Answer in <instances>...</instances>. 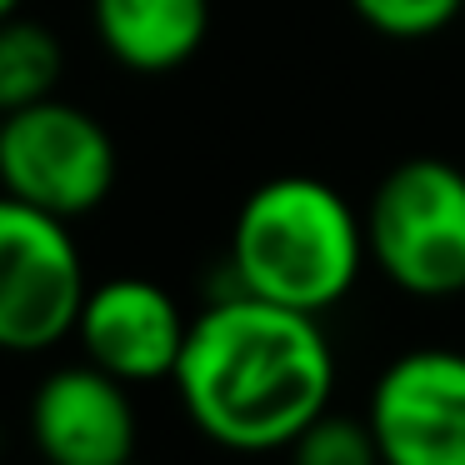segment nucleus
<instances>
[{"label":"nucleus","mask_w":465,"mask_h":465,"mask_svg":"<svg viewBox=\"0 0 465 465\" xmlns=\"http://www.w3.org/2000/svg\"><path fill=\"white\" fill-rule=\"evenodd\" d=\"M181 411L211 445L275 455L335 395V351L321 315L225 291L191 315L171 375Z\"/></svg>","instance_id":"nucleus-1"},{"label":"nucleus","mask_w":465,"mask_h":465,"mask_svg":"<svg viewBox=\"0 0 465 465\" xmlns=\"http://www.w3.org/2000/svg\"><path fill=\"white\" fill-rule=\"evenodd\" d=\"M365 261L361 211L315 175H275L235 211L231 285L261 301L325 315L355 291Z\"/></svg>","instance_id":"nucleus-2"},{"label":"nucleus","mask_w":465,"mask_h":465,"mask_svg":"<svg viewBox=\"0 0 465 465\" xmlns=\"http://www.w3.org/2000/svg\"><path fill=\"white\" fill-rule=\"evenodd\" d=\"M365 255L415 301L465 295V171L440 155L391 165L361 211Z\"/></svg>","instance_id":"nucleus-3"},{"label":"nucleus","mask_w":465,"mask_h":465,"mask_svg":"<svg viewBox=\"0 0 465 465\" xmlns=\"http://www.w3.org/2000/svg\"><path fill=\"white\" fill-rule=\"evenodd\" d=\"M121 155L91 111L45 95L0 115V191L61 221H85L115 191Z\"/></svg>","instance_id":"nucleus-4"},{"label":"nucleus","mask_w":465,"mask_h":465,"mask_svg":"<svg viewBox=\"0 0 465 465\" xmlns=\"http://www.w3.org/2000/svg\"><path fill=\"white\" fill-rule=\"evenodd\" d=\"M85 291L71 221L0 191V351L41 355L75 335Z\"/></svg>","instance_id":"nucleus-5"},{"label":"nucleus","mask_w":465,"mask_h":465,"mask_svg":"<svg viewBox=\"0 0 465 465\" xmlns=\"http://www.w3.org/2000/svg\"><path fill=\"white\" fill-rule=\"evenodd\" d=\"M381 465H465V355L405 351L381 371L365 405Z\"/></svg>","instance_id":"nucleus-6"},{"label":"nucleus","mask_w":465,"mask_h":465,"mask_svg":"<svg viewBox=\"0 0 465 465\" xmlns=\"http://www.w3.org/2000/svg\"><path fill=\"white\" fill-rule=\"evenodd\" d=\"M191 315L175 305L165 285L145 275H111L91 285L75 315V341L91 365L125 385H155L171 381L185 345Z\"/></svg>","instance_id":"nucleus-7"},{"label":"nucleus","mask_w":465,"mask_h":465,"mask_svg":"<svg viewBox=\"0 0 465 465\" xmlns=\"http://www.w3.org/2000/svg\"><path fill=\"white\" fill-rule=\"evenodd\" d=\"M25 430L45 465H125L141 440L131 385L91 361L61 365L35 385Z\"/></svg>","instance_id":"nucleus-8"},{"label":"nucleus","mask_w":465,"mask_h":465,"mask_svg":"<svg viewBox=\"0 0 465 465\" xmlns=\"http://www.w3.org/2000/svg\"><path fill=\"white\" fill-rule=\"evenodd\" d=\"M95 41L135 75H165L195 61L211 35V0H91Z\"/></svg>","instance_id":"nucleus-9"},{"label":"nucleus","mask_w":465,"mask_h":465,"mask_svg":"<svg viewBox=\"0 0 465 465\" xmlns=\"http://www.w3.org/2000/svg\"><path fill=\"white\" fill-rule=\"evenodd\" d=\"M61 75H65V51L51 25L25 21V15L0 21V115L55 95Z\"/></svg>","instance_id":"nucleus-10"},{"label":"nucleus","mask_w":465,"mask_h":465,"mask_svg":"<svg viewBox=\"0 0 465 465\" xmlns=\"http://www.w3.org/2000/svg\"><path fill=\"white\" fill-rule=\"evenodd\" d=\"M285 465H381V445L365 415L321 411L285 445Z\"/></svg>","instance_id":"nucleus-11"},{"label":"nucleus","mask_w":465,"mask_h":465,"mask_svg":"<svg viewBox=\"0 0 465 465\" xmlns=\"http://www.w3.org/2000/svg\"><path fill=\"white\" fill-rule=\"evenodd\" d=\"M361 25L385 41H430L465 15V0H351Z\"/></svg>","instance_id":"nucleus-12"},{"label":"nucleus","mask_w":465,"mask_h":465,"mask_svg":"<svg viewBox=\"0 0 465 465\" xmlns=\"http://www.w3.org/2000/svg\"><path fill=\"white\" fill-rule=\"evenodd\" d=\"M21 11V0H0V21H5V15H15Z\"/></svg>","instance_id":"nucleus-13"},{"label":"nucleus","mask_w":465,"mask_h":465,"mask_svg":"<svg viewBox=\"0 0 465 465\" xmlns=\"http://www.w3.org/2000/svg\"><path fill=\"white\" fill-rule=\"evenodd\" d=\"M125 465H141V460H125Z\"/></svg>","instance_id":"nucleus-14"}]
</instances>
